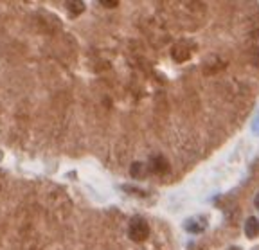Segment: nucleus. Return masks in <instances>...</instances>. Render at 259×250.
<instances>
[{"mask_svg":"<svg viewBox=\"0 0 259 250\" xmlns=\"http://www.w3.org/2000/svg\"><path fill=\"white\" fill-rule=\"evenodd\" d=\"M67 9H69L70 15H79V13L85 11V4H83V2H69Z\"/></svg>","mask_w":259,"mask_h":250,"instance_id":"39448f33","label":"nucleus"},{"mask_svg":"<svg viewBox=\"0 0 259 250\" xmlns=\"http://www.w3.org/2000/svg\"><path fill=\"white\" fill-rule=\"evenodd\" d=\"M150 170L153 171V173H166L167 170H169V164H167V160L164 157H160V155H157V157H151L150 160Z\"/></svg>","mask_w":259,"mask_h":250,"instance_id":"7ed1b4c3","label":"nucleus"},{"mask_svg":"<svg viewBox=\"0 0 259 250\" xmlns=\"http://www.w3.org/2000/svg\"><path fill=\"white\" fill-rule=\"evenodd\" d=\"M101 4L105 6V8H115L119 2H115V0H113V2H110V0H101Z\"/></svg>","mask_w":259,"mask_h":250,"instance_id":"0eeeda50","label":"nucleus"},{"mask_svg":"<svg viewBox=\"0 0 259 250\" xmlns=\"http://www.w3.org/2000/svg\"><path fill=\"white\" fill-rule=\"evenodd\" d=\"M128 236L135 243H142L144 239H148V236H150V225H148V222L144 218H141V216H134L128 225Z\"/></svg>","mask_w":259,"mask_h":250,"instance_id":"f257e3e1","label":"nucleus"},{"mask_svg":"<svg viewBox=\"0 0 259 250\" xmlns=\"http://www.w3.org/2000/svg\"><path fill=\"white\" fill-rule=\"evenodd\" d=\"M191 53H193V49H189V44H187V41H180V44H177L173 49H171V56H173V60L178 61V63L189 60Z\"/></svg>","mask_w":259,"mask_h":250,"instance_id":"f03ea898","label":"nucleus"},{"mask_svg":"<svg viewBox=\"0 0 259 250\" xmlns=\"http://www.w3.org/2000/svg\"><path fill=\"white\" fill-rule=\"evenodd\" d=\"M245 234L248 236V238H257L259 236V220L257 218H248L247 222H245Z\"/></svg>","mask_w":259,"mask_h":250,"instance_id":"20e7f679","label":"nucleus"},{"mask_svg":"<svg viewBox=\"0 0 259 250\" xmlns=\"http://www.w3.org/2000/svg\"><path fill=\"white\" fill-rule=\"evenodd\" d=\"M254 203H255V207H257V209H259V193H257V196H255Z\"/></svg>","mask_w":259,"mask_h":250,"instance_id":"6e6552de","label":"nucleus"},{"mask_svg":"<svg viewBox=\"0 0 259 250\" xmlns=\"http://www.w3.org/2000/svg\"><path fill=\"white\" fill-rule=\"evenodd\" d=\"M132 175H134L135 178H139V177H142V175H144V168H142L141 162H135V164H134V168H132Z\"/></svg>","mask_w":259,"mask_h":250,"instance_id":"423d86ee","label":"nucleus"}]
</instances>
